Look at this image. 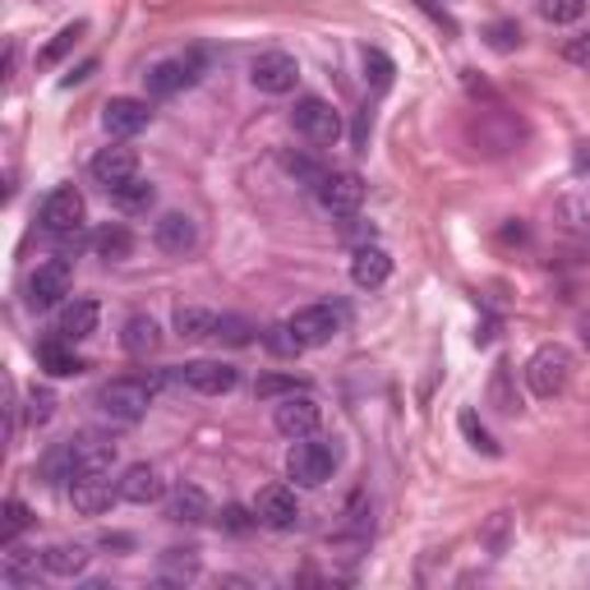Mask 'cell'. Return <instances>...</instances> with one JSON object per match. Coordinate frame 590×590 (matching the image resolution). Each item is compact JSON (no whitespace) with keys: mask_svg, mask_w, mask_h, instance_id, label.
Listing matches in <instances>:
<instances>
[{"mask_svg":"<svg viewBox=\"0 0 590 590\" xmlns=\"http://www.w3.org/2000/svg\"><path fill=\"white\" fill-rule=\"evenodd\" d=\"M120 485V502H135V508H148V502H158L166 494V479L158 466H148V462H135V466H125V475L116 479Z\"/></svg>","mask_w":590,"mask_h":590,"instance_id":"ac0fdd59","label":"cell"},{"mask_svg":"<svg viewBox=\"0 0 590 590\" xmlns=\"http://www.w3.org/2000/svg\"><path fill=\"white\" fill-rule=\"evenodd\" d=\"M291 392H304V383L300 379H287V374H268V379L254 383V397L258 402H281V397H291Z\"/></svg>","mask_w":590,"mask_h":590,"instance_id":"e575fe53","label":"cell"},{"mask_svg":"<svg viewBox=\"0 0 590 590\" xmlns=\"http://www.w3.org/2000/svg\"><path fill=\"white\" fill-rule=\"evenodd\" d=\"M387 277H392V258H387V250H379V245H360V250L351 254V281H356L360 291H379Z\"/></svg>","mask_w":590,"mask_h":590,"instance_id":"44dd1931","label":"cell"},{"mask_svg":"<svg viewBox=\"0 0 590 590\" xmlns=\"http://www.w3.org/2000/svg\"><path fill=\"white\" fill-rule=\"evenodd\" d=\"M120 498V485H112V471H83L70 479V502L79 517H102Z\"/></svg>","mask_w":590,"mask_h":590,"instance_id":"9c48e42d","label":"cell"},{"mask_svg":"<svg viewBox=\"0 0 590 590\" xmlns=\"http://www.w3.org/2000/svg\"><path fill=\"white\" fill-rule=\"evenodd\" d=\"M70 258H51V264H42L33 277H28V304L33 310H51V304H60L65 296H70Z\"/></svg>","mask_w":590,"mask_h":590,"instance_id":"e0dca14e","label":"cell"},{"mask_svg":"<svg viewBox=\"0 0 590 590\" xmlns=\"http://www.w3.org/2000/svg\"><path fill=\"white\" fill-rule=\"evenodd\" d=\"M369 129H374V116H369V106H365V112L356 116V148L369 143Z\"/></svg>","mask_w":590,"mask_h":590,"instance_id":"ee69618b","label":"cell"},{"mask_svg":"<svg viewBox=\"0 0 590 590\" xmlns=\"http://www.w3.org/2000/svg\"><path fill=\"white\" fill-rule=\"evenodd\" d=\"M581 342H586V346H590V314H586V319H581Z\"/></svg>","mask_w":590,"mask_h":590,"instance_id":"7dc6e473","label":"cell"},{"mask_svg":"<svg viewBox=\"0 0 590 590\" xmlns=\"http://www.w3.org/2000/svg\"><path fill=\"white\" fill-rule=\"evenodd\" d=\"M5 563H0V577H5V586H33L37 577H47V558H42L37 549H14V544H5Z\"/></svg>","mask_w":590,"mask_h":590,"instance_id":"603a6c76","label":"cell"},{"mask_svg":"<svg viewBox=\"0 0 590 590\" xmlns=\"http://www.w3.org/2000/svg\"><path fill=\"white\" fill-rule=\"evenodd\" d=\"M485 42H489L494 51H517V47H521V28L512 24V19H498V24H489Z\"/></svg>","mask_w":590,"mask_h":590,"instance_id":"74e56055","label":"cell"},{"mask_svg":"<svg viewBox=\"0 0 590 590\" xmlns=\"http://www.w3.org/2000/svg\"><path fill=\"white\" fill-rule=\"evenodd\" d=\"M264 342H268V351H277V356H300V351H304V346L296 342V333H291L287 323H273L268 333H264Z\"/></svg>","mask_w":590,"mask_h":590,"instance_id":"f35d334b","label":"cell"},{"mask_svg":"<svg viewBox=\"0 0 590 590\" xmlns=\"http://www.w3.org/2000/svg\"><path fill=\"white\" fill-rule=\"evenodd\" d=\"M106 199H112L120 212H148L152 204H158V185H152V181H143V176H135L129 185H120V189H112V194H106Z\"/></svg>","mask_w":590,"mask_h":590,"instance_id":"4316f807","label":"cell"},{"mask_svg":"<svg viewBox=\"0 0 590 590\" xmlns=\"http://www.w3.org/2000/svg\"><path fill=\"white\" fill-rule=\"evenodd\" d=\"M217 521H222L227 531H235V535H240V531H250V527H258V517H250L245 508H227V512L217 517Z\"/></svg>","mask_w":590,"mask_h":590,"instance_id":"b9f144b4","label":"cell"},{"mask_svg":"<svg viewBox=\"0 0 590 590\" xmlns=\"http://www.w3.org/2000/svg\"><path fill=\"white\" fill-rule=\"evenodd\" d=\"M254 333H258V327L250 323V319H240V314H222V319H217V342H227V346H250L254 342Z\"/></svg>","mask_w":590,"mask_h":590,"instance_id":"d6a6232c","label":"cell"},{"mask_svg":"<svg viewBox=\"0 0 590 590\" xmlns=\"http://www.w3.org/2000/svg\"><path fill=\"white\" fill-rule=\"evenodd\" d=\"M563 60H572V65H581V70H590V33L567 37L563 42Z\"/></svg>","mask_w":590,"mask_h":590,"instance_id":"60d3db41","label":"cell"},{"mask_svg":"<svg viewBox=\"0 0 590 590\" xmlns=\"http://www.w3.org/2000/svg\"><path fill=\"white\" fill-rule=\"evenodd\" d=\"M74 342H65V337H47L37 346V360H42V369L47 374H56V379H70V374H83V360L70 351Z\"/></svg>","mask_w":590,"mask_h":590,"instance_id":"d4e9b609","label":"cell"},{"mask_svg":"<svg viewBox=\"0 0 590 590\" xmlns=\"http://www.w3.org/2000/svg\"><path fill=\"white\" fill-rule=\"evenodd\" d=\"M254 517H258V527H268V531H296V521H300L296 489H287V485L258 489V498H254Z\"/></svg>","mask_w":590,"mask_h":590,"instance_id":"9a60e30c","label":"cell"},{"mask_svg":"<svg viewBox=\"0 0 590 590\" xmlns=\"http://www.w3.org/2000/svg\"><path fill=\"white\" fill-rule=\"evenodd\" d=\"M166 383V374H152V379H139V374H129V379H112V383H102L97 387V410L106 415L112 425H139L152 397H158V387Z\"/></svg>","mask_w":590,"mask_h":590,"instance_id":"6da1fadb","label":"cell"},{"mask_svg":"<svg viewBox=\"0 0 590 590\" xmlns=\"http://www.w3.org/2000/svg\"><path fill=\"white\" fill-rule=\"evenodd\" d=\"M212 517V502L199 485H176L171 494V521H189V527H199V521Z\"/></svg>","mask_w":590,"mask_h":590,"instance_id":"484cf974","label":"cell"},{"mask_svg":"<svg viewBox=\"0 0 590 590\" xmlns=\"http://www.w3.org/2000/svg\"><path fill=\"white\" fill-rule=\"evenodd\" d=\"M287 327L296 333L304 351H310V346H327L342 333V310H333V304H304V310H296L287 319Z\"/></svg>","mask_w":590,"mask_h":590,"instance_id":"ba28073f","label":"cell"},{"mask_svg":"<svg viewBox=\"0 0 590 590\" xmlns=\"http://www.w3.org/2000/svg\"><path fill=\"white\" fill-rule=\"evenodd\" d=\"M567 383H572V351L558 346V342L535 346L531 360H527V387L535 392L540 402H554Z\"/></svg>","mask_w":590,"mask_h":590,"instance_id":"3957f363","label":"cell"},{"mask_svg":"<svg viewBox=\"0 0 590 590\" xmlns=\"http://www.w3.org/2000/svg\"><path fill=\"white\" fill-rule=\"evenodd\" d=\"M540 14L549 19V24H577L586 14V0H540Z\"/></svg>","mask_w":590,"mask_h":590,"instance_id":"d590c367","label":"cell"},{"mask_svg":"<svg viewBox=\"0 0 590 590\" xmlns=\"http://www.w3.org/2000/svg\"><path fill=\"white\" fill-rule=\"evenodd\" d=\"M102 125L112 139H135L152 125V106L143 97H112L102 106Z\"/></svg>","mask_w":590,"mask_h":590,"instance_id":"2e32d148","label":"cell"},{"mask_svg":"<svg viewBox=\"0 0 590 590\" xmlns=\"http://www.w3.org/2000/svg\"><path fill=\"white\" fill-rule=\"evenodd\" d=\"M97 319H102L97 300L79 296V300H70V304L60 310V319H56V337H65V342H89V337L97 333Z\"/></svg>","mask_w":590,"mask_h":590,"instance_id":"d6986e66","label":"cell"},{"mask_svg":"<svg viewBox=\"0 0 590 590\" xmlns=\"http://www.w3.org/2000/svg\"><path fill=\"white\" fill-rule=\"evenodd\" d=\"M296 135H304L310 143H337L342 139V116L327 97H300L296 112H291Z\"/></svg>","mask_w":590,"mask_h":590,"instance_id":"8992f818","label":"cell"},{"mask_svg":"<svg viewBox=\"0 0 590 590\" xmlns=\"http://www.w3.org/2000/svg\"><path fill=\"white\" fill-rule=\"evenodd\" d=\"M319 204L333 212V217H356L365 204V181L356 171H327L319 181Z\"/></svg>","mask_w":590,"mask_h":590,"instance_id":"8fae6325","label":"cell"},{"mask_svg":"<svg viewBox=\"0 0 590 590\" xmlns=\"http://www.w3.org/2000/svg\"><path fill=\"white\" fill-rule=\"evenodd\" d=\"M462 433L471 439V448H479L485 456H498V443H494V433H489L485 425L475 420V410H462Z\"/></svg>","mask_w":590,"mask_h":590,"instance_id":"8d00e7d4","label":"cell"},{"mask_svg":"<svg viewBox=\"0 0 590 590\" xmlns=\"http://www.w3.org/2000/svg\"><path fill=\"white\" fill-rule=\"evenodd\" d=\"M337 471V448L310 433V439H291V452H287V475L296 479L300 489H319L327 485Z\"/></svg>","mask_w":590,"mask_h":590,"instance_id":"7a4b0ae2","label":"cell"},{"mask_svg":"<svg viewBox=\"0 0 590 590\" xmlns=\"http://www.w3.org/2000/svg\"><path fill=\"white\" fill-rule=\"evenodd\" d=\"M250 79H254L258 93L281 97V93H291L296 83H300V65H296V56H287V51H264V56H254Z\"/></svg>","mask_w":590,"mask_h":590,"instance_id":"30bf717a","label":"cell"},{"mask_svg":"<svg viewBox=\"0 0 590 590\" xmlns=\"http://www.w3.org/2000/svg\"><path fill=\"white\" fill-rule=\"evenodd\" d=\"M489 402L502 410V415H517L521 410V392L512 387V365H494V379H489Z\"/></svg>","mask_w":590,"mask_h":590,"instance_id":"4dcf8cb0","label":"cell"},{"mask_svg":"<svg viewBox=\"0 0 590 590\" xmlns=\"http://www.w3.org/2000/svg\"><path fill=\"white\" fill-rule=\"evenodd\" d=\"M51 415H56V392L51 387H33L28 392V420L33 425H47Z\"/></svg>","mask_w":590,"mask_h":590,"instance_id":"ab89813d","label":"cell"},{"mask_svg":"<svg viewBox=\"0 0 590 590\" xmlns=\"http://www.w3.org/2000/svg\"><path fill=\"white\" fill-rule=\"evenodd\" d=\"M392 74H397V65H392V56H383L379 47H365V79L374 83V89H392Z\"/></svg>","mask_w":590,"mask_h":590,"instance_id":"836d02e7","label":"cell"},{"mask_svg":"<svg viewBox=\"0 0 590 590\" xmlns=\"http://www.w3.org/2000/svg\"><path fill=\"white\" fill-rule=\"evenodd\" d=\"M171 379L185 383V387H194V392H204V397H222V392H231V387L240 383V374H235L231 365H222V360H189V365H181Z\"/></svg>","mask_w":590,"mask_h":590,"instance_id":"5bb4252c","label":"cell"},{"mask_svg":"<svg viewBox=\"0 0 590 590\" xmlns=\"http://www.w3.org/2000/svg\"><path fill=\"white\" fill-rule=\"evenodd\" d=\"M14 60H19V51H14V42H10V51H5V79H14Z\"/></svg>","mask_w":590,"mask_h":590,"instance_id":"bcb514c9","label":"cell"},{"mask_svg":"<svg viewBox=\"0 0 590 590\" xmlns=\"http://www.w3.org/2000/svg\"><path fill=\"white\" fill-rule=\"evenodd\" d=\"M70 452H74V475H83V471H112V462H116V443L102 439V433H93V429L74 433Z\"/></svg>","mask_w":590,"mask_h":590,"instance_id":"ffe728a7","label":"cell"},{"mask_svg":"<svg viewBox=\"0 0 590 590\" xmlns=\"http://www.w3.org/2000/svg\"><path fill=\"white\" fill-rule=\"evenodd\" d=\"M89 171H93V181L112 194V189H120V185H129L139 176V152L129 143H112V148H102L97 158L89 162Z\"/></svg>","mask_w":590,"mask_h":590,"instance_id":"7c38bea8","label":"cell"},{"mask_svg":"<svg viewBox=\"0 0 590 590\" xmlns=\"http://www.w3.org/2000/svg\"><path fill=\"white\" fill-rule=\"evenodd\" d=\"M28 527H33L28 502L24 498H5V517H0V544H14Z\"/></svg>","mask_w":590,"mask_h":590,"instance_id":"1f68e13d","label":"cell"},{"mask_svg":"<svg viewBox=\"0 0 590 590\" xmlns=\"http://www.w3.org/2000/svg\"><path fill=\"white\" fill-rule=\"evenodd\" d=\"M93 250H97V258H106V264H125V258L135 254V235H129L125 227H102L93 235Z\"/></svg>","mask_w":590,"mask_h":590,"instance_id":"83f0119b","label":"cell"},{"mask_svg":"<svg viewBox=\"0 0 590 590\" xmlns=\"http://www.w3.org/2000/svg\"><path fill=\"white\" fill-rule=\"evenodd\" d=\"M217 319H222V314L194 310V304H181V310H176V333H181L185 342H204V337L217 333Z\"/></svg>","mask_w":590,"mask_h":590,"instance_id":"f546056e","label":"cell"},{"mask_svg":"<svg viewBox=\"0 0 590 590\" xmlns=\"http://www.w3.org/2000/svg\"><path fill=\"white\" fill-rule=\"evenodd\" d=\"M199 74H204V51H181V56H166L158 65H148L143 89H148V97H171L181 89H194Z\"/></svg>","mask_w":590,"mask_h":590,"instance_id":"277c9868","label":"cell"},{"mask_svg":"<svg viewBox=\"0 0 590 590\" xmlns=\"http://www.w3.org/2000/svg\"><path fill=\"white\" fill-rule=\"evenodd\" d=\"M42 558H47V577H60V581H74L89 572V544H51V549H42Z\"/></svg>","mask_w":590,"mask_h":590,"instance_id":"7402d4cb","label":"cell"},{"mask_svg":"<svg viewBox=\"0 0 590 590\" xmlns=\"http://www.w3.org/2000/svg\"><path fill=\"white\" fill-rule=\"evenodd\" d=\"M273 425H277V433H287V439H310L323 425V410L310 392H291V397H281L273 406Z\"/></svg>","mask_w":590,"mask_h":590,"instance_id":"52a82bcc","label":"cell"},{"mask_svg":"<svg viewBox=\"0 0 590 590\" xmlns=\"http://www.w3.org/2000/svg\"><path fill=\"white\" fill-rule=\"evenodd\" d=\"M120 346L129 356H152L162 346V327L152 323L148 314H129L125 327H120Z\"/></svg>","mask_w":590,"mask_h":590,"instance_id":"cb8c5ba5","label":"cell"},{"mask_svg":"<svg viewBox=\"0 0 590 590\" xmlns=\"http://www.w3.org/2000/svg\"><path fill=\"white\" fill-rule=\"evenodd\" d=\"M572 171H577L581 181H590V143H577L572 148Z\"/></svg>","mask_w":590,"mask_h":590,"instance_id":"7bdbcfd3","label":"cell"},{"mask_svg":"<svg viewBox=\"0 0 590 590\" xmlns=\"http://www.w3.org/2000/svg\"><path fill=\"white\" fill-rule=\"evenodd\" d=\"M83 33H89V24H83V19H74V24H65V28L47 42V47H42L37 65H42V70H51V65H60L65 56H70V51L79 47V37H83Z\"/></svg>","mask_w":590,"mask_h":590,"instance_id":"f1b7e54d","label":"cell"},{"mask_svg":"<svg viewBox=\"0 0 590 590\" xmlns=\"http://www.w3.org/2000/svg\"><path fill=\"white\" fill-rule=\"evenodd\" d=\"M152 245L171 258H185L199 250V222H194L189 212H162L158 227H152Z\"/></svg>","mask_w":590,"mask_h":590,"instance_id":"4fadbf2b","label":"cell"},{"mask_svg":"<svg viewBox=\"0 0 590 590\" xmlns=\"http://www.w3.org/2000/svg\"><path fill=\"white\" fill-rule=\"evenodd\" d=\"M83 217H89L83 194L74 185H60V189H51L47 199H42L37 222H42V231H47V235H74V231H83Z\"/></svg>","mask_w":590,"mask_h":590,"instance_id":"5b68a950","label":"cell"},{"mask_svg":"<svg viewBox=\"0 0 590 590\" xmlns=\"http://www.w3.org/2000/svg\"><path fill=\"white\" fill-rule=\"evenodd\" d=\"M93 70H97V60H89V65H79V70H74L70 79H65V83H83V79H89Z\"/></svg>","mask_w":590,"mask_h":590,"instance_id":"f6af8a7d","label":"cell"}]
</instances>
